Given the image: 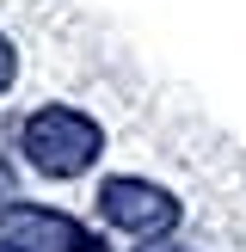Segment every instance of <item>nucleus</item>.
I'll return each mask as SVG.
<instances>
[{
	"label": "nucleus",
	"instance_id": "obj_1",
	"mask_svg": "<svg viewBox=\"0 0 246 252\" xmlns=\"http://www.w3.org/2000/svg\"><path fill=\"white\" fill-rule=\"evenodd\" d=\"M98 154H105V129H98L86 111H74V105L31 111V123H25V160H31L43 179H74V172H86Z\"/></svg>",
	"mask_w": 246,
	"mask_h": 252
},
{
	"label": "nucleus",
	"instance_id": "obj_2",
	"mask_svg": "<svg viewBox=\"0 0 246 252\" xmlns=\"http://www.w3.org/2000/svg\"><path fill=\"white\" fill-rule=\"evenodd\" d=\"M98 216L111 228L135 234V240H160V234L179 228V197L160 191L154 179H105L98 191Z\"/></svg>",
	"mask_w": 246,
	"mask_h": 252
},
{
	"label": "nucleus",
	"instance_id": "obj_3",
	"mask_svg": "<svg viewBox=\"0 0 246 252\" xmlns=\"http://www.w3.org/2000/svg\"><path fill=\"white\" fill-rule=\"evenodd\" d=\"M0 234H6L12 246H25V252H105L92 228H80L74 216L43 209V203H12L6 216H0Z\"/></svg>",
	"mask_w": 246,
	"mask_h": 252
},
{
	"label": "nucleus",
	"instance_id": "obj_4",
	"mask_svg": "<svg viewBox=\"0 0 246 252\" xmlns=\"http://www.w3.org/2000/svg\"><path fill=\"white\" fill-rule=\"evenodd\" d=\"M12 74H19V56H12V43H6V37H0V93H6V86H12Z\"/></svg>",
	"mask_w": 246,
	"mask_h": 252
},
{
	"label": "nucleus",
	"instance_id": "obj_5",
	"mask_svg": "<svg viewBox=\"0 0 246 252\" xmlns=\"http://www.w3.org/2000/svg\"><path fill=\"white\" fill-rule=\"evenodd\" d=\"M142 252H191V246H179V240H148Z\"/></svg>",
	"mask_w": 246,
	"mask_h": 252
},
{
	"label": "nucleus",
	"instance_id": "obj_6",
	"mask_svg": "<svg viewBox=\"0 0 246 252\" xmlns=\"http://www.w3.org/2000/svg\"><path fill=\"white\" fill-rule=\"evenodd\" d=\"M0 252H25V246H12V240H0Z\"/></svg>",
	"mask_w": 246,
	"mask_h": 252
}]
</instances>
